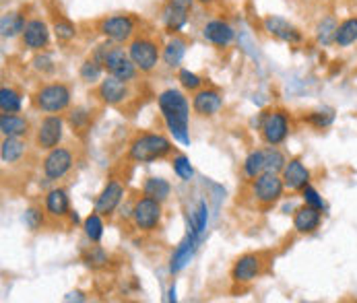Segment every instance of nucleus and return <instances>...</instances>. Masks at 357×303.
I'll use <instances>...</instances> for the list:
<instances>
[{
	"instance_id": "1",
	"label": "nucleus",
	"mask_w": 357,
	"mask_h": 303,
	"mask_svg": "<svg viewBox=\"0 0 357 303\" xmlns=\"http://www.w3.org/2000/svg\"><path fill=\"white\" fill-rule=\"evenodd\" d=\"M157 105L161 111V118L172 132L174 141L182 145H190L188 137V122H190V101L180 89H165L157 95Z\"/></svg>"
},
{
	"instance_id": "2",
	"label": "nucleus",
	"mask_w": 357,
	"mask_h": 303,
	"mask_svg": "<svg viewBox=\"0 0 357 303\" xmlns=\"http://www.w3.org/2000/svg\"><path fill=\"white\" fill-rule=\"evenodd\" d=\"M91 56L102 64L105 75L118 77L126 83H137V79L141 77V70L135 66V62L128 56V50L122 44L103 40L102 44H98L93 48Z\"/></svg>"
},
{
	"instance_id": "3",
	"label": "nucleus",
	"mask_w": 357,
	"mask_h": 303,
	"mask_svg": "<svg viewBox=\"0 0 357 303\" xmlns=\"http://www.w3.org/2000/svg\"><path fill=\"white\" fill-rule=\"evenodd\" d=\"M176 155V147L174 143L161 134V132H137L126 149V159L132 163H153L159 159H167Z\"/></svg>"
},
{
	"instance_id": "4",
	"label": "nucleus",
	"mask_w": 357,
	"mask_h": 303,
	"mask_svg": "<svg viewBox=\"0 0 357 303\" xmlns=\"http://www.w3.org/2000/svg\"><path fill=\"white\" fill-rule=\"evenodd\" d=\"M73 103V87L64 81H52L40 85L31 93L33 109L42 114H66Z\"/></svg>"
},
{
	"instance_id": "5",
	"label": "nucleus",
	"mask_w": 357,
	"mask_h": 303,
	"mask_svg": "<svg viewBox=\"0 0 357 303\" xmlns=\"http://www.w3.org/2000/svg\"><path fill=\"white\" fill-rule=\"evenodd\" d=\"M126 50H128L130 60L135 62V66L141 70V75H153L161 62L163 46L159 44L155 36L141 31L126 44Z\"/></svg>"
},
{
	"instance_id": "6",
	"label": "nucleus",
	"mask_w": 357,
	"mask_h": 303,
	"mask_svg": "<svg viewBox=\"0 0 357 303\" xmlns=\"http://www.w3.org/2000/svg\"><path fill=\"white\" fill-rule=\"evenodd\" d=\"M139 27H141V19L130 15V13L105 15L96 23V29L103 40L114 42V44H122V46H126L137 33H141Z\"/></svg>"
},
{
	"instance_id": "7",
	"label": "nucleus",
	"mask_w": 357,
	"mask_h": 303,
	"mask_svg": "<svg viewBox=\"0 0 357 303\" xmlns=\"http://www.w3.org/2000/svg\"><path fill=\"white\" fill-rule=\"evenodd\" d=\"M258 132L266 147H281L291 132V116L281 107H268L258 116Z\"/></svg>"
},
{
	"instance_id": "8",
	"label": "nucleus",
	"mask_w": 357,
	"mask_h": 303,
	"mask_svg": "<svg viewBox=\"0 0 357 303\" xmlns=\"http://www.w3.org/2000/svg\"><path fill=\"white\" fill-rule=\"evenodd\" d=\"M163 219V202L155 201L151 196H137L130 206V221L139 233H153L161 227Z\"/></svg>"
},
{
	"instance_id": "9",
	"label": "nucleus",
	"mask_w": 357,
	"mask_h": 303,
	"mask_svg": "<svg viewBox=\"0 0 357 303\" xmlns=\"http://www.w3.org/2000/svg\"><path fill=\"white\" fill-rule=\"evenodd\" d=\"M285 192L287 190H285L283 178H281V173H275V171H264L250 182V194L255 199L256 206L262 210L273 208L283 199Z\"/></svg>"
},
{
	"instance_id": "10",
	"label": "nucleus",
	"mask_w": 357,
	"mask_h": 303,
	"mask_svg": "<svg viewBox=\"0 0 357 303\" xmlns=\"http://www.w3.org/2000/svg\"><path fill=\"white\" fill-rule=\"evenodd\" d=\"M77 165V149L73 145H58L42 159V173L48 182L64 180Z\"/></svg>"
},
{
	"instance_id": "11",
	"label": "nucleus",
	"mask_w": 357,
	"mask_h": 303,
	"mask_svg": "<svg viewBox=\"0 0 357 303\" xmlns=\"http://www.w3.org/2000/svg\"><path fill=\"white\" fill-rule=\"evenodd\" d=\"M132 85L135 83H126L118 77L105 75L102 81L96 85L93 89V98L100 101L102 105L107 107H128V103L135 100L132 98Z\"/></svg>"
},
{
	"instance_id": "12",
	"label": "nucleus",
	"mask_w": 357,
	"mask_h": 303,
	"mask_svg": "<svg viewBox=\"0 0 357 303\" xmlns=\"http://www.w3.org/2000/svg\"><path fill=\"white\" fill-rule=\"evenodd\" d=\"M268 256L264 252H246L231 264L229 277L238 285H250L256 279H260L268 268Z\"/></svg>"
},
{
	"instance_id": "13",
	"label": "nucleus",
	"mask_w": 357,
	"mask_h": 303,
	"mask_svg": "<svg viewBox=\"0 0 357 303\" xmlns=\"http://www.w3.org/2000/svg\"><path fill=\"white\" fill-rule=\"evenodd\" d=\"M64 124L66 120L62 118V114H46L33 128V147L38 151H50L62 145Z\"/></svg>"
},
{
	"instance_id": "14",
	"label": "nucleus",
	"mask_w": 357,
	"mask_h": 303,
	"mask_svg": "<svg viewBox=\"0 0 357 303\" xmlns=\"http://www.w3.org/2000/svg\"><path fill=\"white\" fill-rule=\"evenodd\" d=\"M124 199H126V184L120 178H109L96 199L93 210L100 212L103 219H112L114 212L122 206Z\"/></svg>"
},
{
	"instance_id": "15",
	"label": "nucleus",
	"mask_w": 357,
	"mask_h": 303,
	"mask_svg": "<svg viewBox=\"0 0 357 303\" xmlns=\"http://www.w3.org/2000/svg\"><path fill=\"white\" fill-rule=\"evenodd\" d=\"M262 29L271 38H275L283 44H289V46H300L304 42V33L300 31V27H296L291 21H287L285 17H279V15H266L262 19Z\"/></svg>"
},
{
	"instance_id": "16",
	"label": "nucleus",
	"mask_w": 357,
	"mask_h": 303,
	"mask_svg": "<svg viewBox=\"0 0 357 303\" xmlns=\"http://www.w3.org/2000/svg\"><path fill=\"white\" fill-rule=\"evenodd\" d=\"M52 27L40 17L27 19V25L21 33V48L29 52H44L50 46Z\"/></svg>"
},
{
	"instance_id": "17",
	"label": "nucleus",
	"mask_w": 357,
	"mask_h": 303,
	"mask_svg": "<svg viewBox=\"0 0 357 303\" xmlns=\"http://www.w3.org/2000/svg\"><path fill=\"white\" fill-rule=\"evenodd\" d=\"M192 111L199 116V118H213L217 116L221 109H223V95L217 87H206L195 91L192 93Z\"/></svg>"
},
{
	"instance_id": "18",
	"label": "nucleus",
	"mask_w": 357,
	"mask_h": 303,
	"mask_svg": "<svg viewBox=\"0 0 357 303\" xmlns=\"http://www.w3.org/2000/svg\"><path fill=\"white\" fill-rule=\"evenodd\" d=\"M201 33H203V40L206 44L221 48V50L231 46V42L236 40V29L225 19H208L203 25Z\"/></svg>"
},
{
	"instance_id": "19",
	"label": "nucleus",
	"mask_w": 357,
	"mask_h": 303,
	"mask_svg": "<svg viewBox=\"0 0 357 303\" xmlns=\"http://www.w3.org/2000/svg\"><path fill=\"white\" fill-rule=\"evenodd\" d=\"M281 178H283L287 192H302L310 184L312 173L306 167V163L302 161V157H289L281 171Z\"/></svg>"
},
{
	"instance_id": "20",
	"label": "nucleus",
	"mask_w": 357,
	"mask_h": 303,
	"mask_svg": "<svg viewBox=\"0 0 357 303\" xmlns=\"http://www.w3.org/2000/svg\"><path fill=\"white\" fill-rule=\"evenodd\" d=\"M322 225V210L314 208L310 204H302L300 208H296L294 212V229L300 235H312L320 229Z\"/></svg>"
},
{
	"instance_id": "21",
	"label": "nucleus",
	"mask_w": 357,
	"mask_h": 303,
	"mask_svg": "<svg viewBox=\"0 0 357 303\" xmlns=\"http://www.w3.org/2000/svg\"><path fill=\"white\" fill-rule=\"evenodd\" d=\"M186 52H188V40L184 36H180V33L169 36V40L163 44V50H161V62L169 70H178Z\"/></svg>"
},
{
	"instance_id": "22",
	"label": "nucleus",
	"mask_w": 357,
	"mask_h": 303,
	"mask_svg": "<svg viewBox=\"0 0 357 303\" xmlns=\"http://www.w3.org/2000/svg\"><path fill=\"white\" fill-rule=\"evenodd\" d=\"M0 132L2 137L29 139L33 134L31 120L21 114H0Z\"/></svg>"
},
{
	"instance_id": "23",
	"label": "nucleus",
	"mask_w": 357,
	"mask_h": 303,
	"mask_svg": "<svg viewBox=\"0 0 357 303\" xmlns=\"http://www.w3.org/2000/svg\"><path fill=\"white\" fill-rule=\"evenodd\" d=\"M44 208H46L50 219H58V221L68 219V215L73 210L68 192L64 188H52V190H48L46 196H44Z\"/></svg>"
},
{
	"instance_id": "24",
	"label": "nucleus",
	"mask_w": 357,
	"mask_h": 303,
	"mask_svg": "<svg viewBox=\"0 0 357 303\" xmlns=\"http://www.w3.org/2000/svg\"><path fill=\"white\" fill-rule=\"evenodd\" d=\"M159 19H161L163 29H165L169 36H176V33H180V31L186 27V23H188V19H190V10L163 2Z\"/></svg>"
},
{
	"instance_id": "25",
	"label": "nucleus",
	"mask_w": 357,
	"mask_h": 303,
	"mask_svg": "<svg viewBox=\"0 0 357 303\" xmlns=\"http://www.w3.org/2000/svg\"><path fill=\"white\" fill-rule=\"evenodd\" d=\"M29 151V145H27V139H17V137H4L2 139V145H0V159L4 165L13 167V165H19L25 161Z\"/></svg>"
},
{
	"instance_id": "26",
	"label": "nucleus",
	"mask_w": 357,
	"mask_h": 303,
	"mask_svg": "<svg viewBox=\"0 0 357 303\" xmlns=\"http://www.w3.org/2000/svg\"><path fill=\"white\" fill-rule=\"evenodd\" d=\"M199 238L201 235H197V233H190L188 231V235L180 242V246L174 250L172 254V264H169V270H172V274H176V272H180L190 260H192V256L197 252V248H199Z\"/></svg>"
},
{
	"instance_id": "27",
	"label": "nucleus",
	"mask_w": 357,
	"mask_h": 303,
	"mask_svg": "<svg viewBox=\"0 0 357 303\" xmlns=\"http://www.w3.org/2000/svg\"><path fill=\"white\" fill-rule=\"evenodd\" d=\"M27 25V17H25V10H8L2 15L0 19V31H2V38L10 40V38H21L23 29Z\"/></svg>"
},
{
	"instance_id": "28",
	"label": "nucleus",
	"mask_w": 357,
	"mask_h": 303,
	"mask_svg": "<svg viewBox=\"0 0 357 303\" xmlns=\"http://www.w3.org/2000/svg\"><path fill=\"white\" fill-rule=\"evenodd\" d=\"M52 33H54V38H56L58 44H70V42L77 40L79 27H77L68 17L56 13V15L52 17Z\"/></svg>"
},
{
	"instance_id": "29",
	"label": "nucleus",
	"mask_w": 357,
	"mask_h": 303,
	"mask_svg": "<svg viewBox=\"0 0 357 303\" xmlns=\"http://www.w3.org/2000/svg\"><path fill=\"white\" fill-rule=\"evenodd\" d=\"M266 171V157H264V149H255L248 153V157L242 163V176L244 180L250 184L255 178Z\"/></svg>"
},
{
	"instance_id": "30",
	"label": "nucleus",
	"mask_w": 357,
	"mask_h": 303,
	"mask_svg": "<svg viewBox=\"0 0 357 303\" xmlns=\"http://www.w3.org/2000/svg\"><path fill=\"white\" fill-rule=\"evenodd\" d=\"M64 120H66V124L73 128V132H77V134L89 130V128H91V122H93V120H91V109H87V107H83V105L70 107V109L66 111Z\"/></svg>"
},
{
	"instance_id": "31",
	"label": "nucleus",
	"mask_w": 357,
	"mask_h": 303,
	"mask_svg": "<svg viewBox=\"0 0 357 303\" xmlns=\"http://www.w3.org/2000/svg\"><path fill=\"white\" fill-rule=\"evenodd\" d=\"M357 42V17H347L339 21L337 33H335V46L337 48H349Z\"/></svg>"
},
{
	"instance_id": "32",
	"label": "nucleus",
	"mask_w": 357,
	"mask_h": 303,
	"mask_svg": "<svg viewBox=\"0 0 357 303\" xmlns=\"http://www.w3.org/2000/svg\"><path fill=\"white\" fill-rule=\"evenodd\" d=\"M337 27H339L337 17H333V15L322 17V19L318 21V25H316V29H314L316 42H318V44H322V46H331V44H335Z\"/></svg>"
},
{
	"instance_id": "33",
	"label": "nucleus",
	"mask_w": 357,
	"mask_h": 303,
	"mask_svg": "<svg viewBox=\"0 0 357 303\" xmlns=\"http://www.w3.org/2000/svg\"><path fill=\"white\" fill-rule=\"evenodd\" d=\"M103 77H105L103 66L91 56V54H89V56L83 60V64L79 66V79H81L83 83H87V85H98Z\"/></svg>"
},
{
	"instance_id": "34",
	"label": "nucleus",
	"mask_w": 357,
	"mask_h": 303,
	"mask_svg": "<svg viewBox=\"0 0 357 303\" xmlns=\"http://www.w3.org/2000/svg\"><path fill=\"white\" fill-rule=\"evenodd\" d=\"M141 192H143L145 196H151L155 201L165 202L169 199V194H172V184H169L167 180H163V178H147V180L143 182Z\"/></svg>"
},
{
	"instance_id": "35",
	"label": "nucleus",
	"mask_w": 357,
	"mask_h": 303,
	"mask_svg": "<svg viewBox=\"0 0 357 303\" xmlns=\"http://www.w3.org/2000/svg\"><path fill=\"white\" fill-rule=\"evenodd\" d=\"M23 107V95L15 87H0V111L2 114H21Z\"/></svg>"
},
{
	"instance_id": "36",
	"label": "nucleus",
	"mask_w": 357,
	"mask_h": 303,
	"mask_svg": "<svg viewBox=\"0 0 357 303\" xmlns=\"http://www.w3.org/2000/svg\"><path fill=\"white\" fill-rule=\"evenodd\" d=\"M81 260H83V264H85L87 268H91V270H103V268L109 264V254L105 252L100 244H93V246H89L87 250H83Z\"/></svg>"
},
{
	"instance_id": "37",
	"label": "nucleus",
	"mask_w": 357,
	"mask_h": 303,
	"mask_svg": "<svg viewBox=\"0 0 357 303\" xmlns=\"http://www.w3.org/2000/svg\"><path fill=\"white\" fill-rule=\"evenodd\" d=\"M83 229H85V235L91 244H100L103 238V217L100 212H91L85 221H83Z\"/></svg>"
},
{
	"instance_id": "38",
	"label": "nucleus",
	"mask_w": 357,
	"mask_h": 303,
	"mask_svg": "<svg viewBox=\"0 0 357 303\" xmlns=\"http://www.w3.org/2000/svg\"><path fill=\"white\" fill-rule=\"evenodd\" d=\"M46 217H48L46 208H42L40 204H31V206L25 210V215H23V221H25L27 229L36 233V231H40V229L46 225Z\"/></svg>"
},
{
	"instance_id": "39",
	"label": "nucleus",
	"mask_w": 357,
	"mask_h": 303,
	"mask_svg": "<svg viewBox=\"0 0 357 303\" xmlns=\"http://www.w3.org/2000/svg\"><path fill=\"white\" fill-rule=\"evenodd\" d=\"M188 219H190V233H197V235H201L204 231V227H206V219H208V208H206V202L199 201V204L190 210V215H188Z\"/></svg>"
},
{
	"instance_id": "40",
	"label": "nucleus",
	"mask_w": 357,
	"mask_h": 303,
	"mask_svg": "<svg viewBox=\"0 0 357 303\" xmlns=\"http://www.w3.org/2000/svg\"><path fill=\"white\" fill-rule=\"evenodd\" d=\"M304 122L310 124L312 128L324 130V128H328V126L335 122V114H333V109H316V111H307L306 116H304Z\"/></svg>"
},
{
	"instance_id": "41",
	"label": "nucleus",
	"mask_w": 357,
	"mask_h": 303,
	"mask_svg": "<svg viewBox=\"0 0 357 303\" xmlns=\"http://www.w3.org/2000/svg\"><path fill=\"white\" fill-rule=\"evenodd\" d=\"M172 167H174V173L184 182H190L195 178V169L190 165V159L186 155H182V153H176L172 157Z\"/></svg>"
},
{
	"instance_id": "42",
	"label": "nucleus",
	"mask_w": 357,
	"mask_h": 303,
	"mask_svg": "<svg viewBox=\"0 0 357 303\" xmlns=\"http://www.w3.org/2000/svg\"><path fill=\"white\" fill-rule=\"evenodd\" d=\"M178 81H180L182 89L190 91V93H195V91H199V89L204 87L203 77H199L197 72H190L188 68H178Z\"/></svg>"
},
{
	"instance_id": "43",
	"label": "nucleus",
	"mask_w": 357,
	"mask_h": 303,
	"mask_svg": "<svg viewBox=\"0 0 357 303\" xmlns=\"http://www.w3.org/2000/svg\"><path fill=\"white\" fill-rule=\"evenodd\" d=\"M264 157H266V171H275V173L283 171L287 157L279 147H264Z\"/></svg>"
},
{
	"instance_id": "44",
	"label": "nucleus",
	"mask_w": 357,
	"mask_h": 303,
	"mask_svg": "<svg viewBox=\"0 0 357 303\" xmlns=\"http://www.w3.org/2000/svg\"><path fill=\"white\" fill-rule=\"evenodd\" d=\"M31 68L36 72H40L42 77H46V75H52L56 70V64H54L52 56L46 50L36 52V56L31 58Z\"/></svg>"
},
{
	"instance_id": "45",
	"label": "nucleus",
	"mask_w": 357,
	"mask_h": 303,
	"mask_svg": "<svg viewBox=\"0 0 357 303\" xmlns=\"http://www.w3.org/2000/svg\"><path fill=\"white\" fill-rule=\"evenodd\" d=\"M300 194H302V199H304V202H306V204L314 206V208H320V210H324V201H322V196L318 194V190H316L312 184H307L306 188H304Z\"/></svg>"
},
{
	"instance_id": "46",
	"label": "nucleus",
	"mask_w": 357,
	"mask_h": 303,
	"mask_svg": "<svg viewBox=\"0 0 357 303\" xmlns=\"http://www.w3.org/2000/svg\"><path fill=\"white\" fill-rule=\"evenodd\" d=\"M163 2L180 6V8H186V10H192V6H195V0H163Z\"/></svg>"
},
{
	"instance_id": "47",
	"label": "nucleus",
	"mask_w": 357,
	"mask_h": 303,
	"mask_svg": "<svg viewBox=\"0 0 357 303\" xmlns=\"http://www.w3.org/2000/svg\"><path fill=\"white\" fill-rule=\"evenodd\" d=\"M197 4H201V6H204V8H211V6H215L219 0H195Z\"/></svg>"
},
{
	"instance_id": "48",
	"label": "nucleus",
	"mask_w": 357,
	"mask_h": 303,
	"mask_svg": "<svg viewBox=\"0 0 357 303\" xmlns=\"http://www.w3.org/2000/svg\"><path fill=\"white\" fill-rule=\"evenodd\" d=\"M68 221H70L73 225H79V215H77V210H70V215H68Z\"/></svg>"
}]
</instances>
